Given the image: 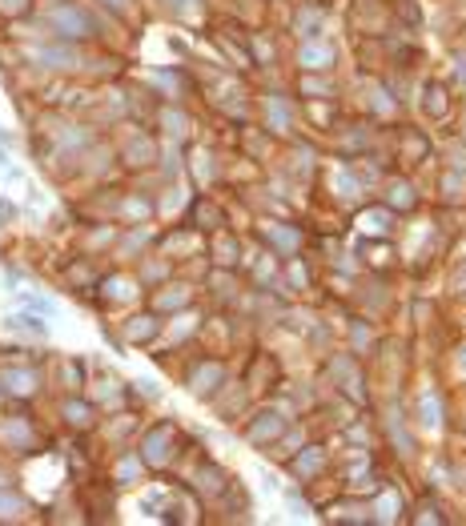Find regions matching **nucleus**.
<instances>
[{
	"label": "nucleus",
	"mask_w": 466,
	"mask_h": 526,
	"mask_svg": "<svg viewBox=\"0 0 466 526\" xmlns=\"http://www.w3.org/2000/svg\"><path fill=\"white\" fill-rule=\"evenodd\" d=\"M8 217H13V205H4V201H0V221H8Z\"/></svg>",
	"instance_id": "obj_1"
}]
</instances>
